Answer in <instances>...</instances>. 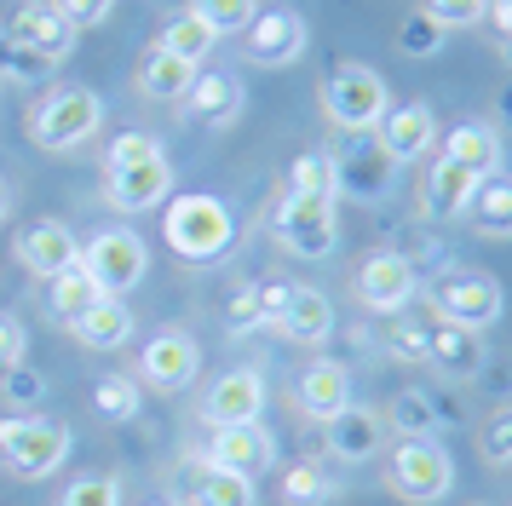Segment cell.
<instances>
[{
	"label": "cell",
	"instance_id": "4dcf8cb0",
	"mask_svg": "<svg viewBox=\"0 0 512 506\" xmlns=\"http://www.w3.org/2000/svg\"><path fill=\"white\" fill-rule=\"evenodd\" d=\"M334 495H340V478L317 460L288 466V478H282V506H328Z\"/></svg>",
	"mask_w": 512,
	"mask_h": 506
},
{
	"label": "cell",
	"instance_id": "44dd1931",
	"mask_svg": "<svg viewBox=\"0 0 512 506\" xmlns=\"http://www.w3.org/2000/svg\"><path fill=\"white\" fill-rule=\"evenodd\" d=\"M271 334L288 340V345H323L328 334H334V305H328L317 288H294L288 305L271 317Z\"/></svg>",
	"mask_w": 512,
	"mask_h": 506
},
{
	"label": "cell",
	"instance_id": "4316f807",
	"mask_svg": "<svg viewBox=\"0 0 512 506\" xmlns=\"http://www.w3.org/2000/svg\"><path fill=\"white\" fill-rule=\"evenodd\" d=\"M185 495H190V506H259L254 478L225 472V466H208V460H190Z\"/></svg>",
	"mask_w": 512,
	"mask_h": 506
},
{
	"label": "cell",
	"instance_id": "f1b7e54d",
	"mask_svg": "<svg viewBox=\"0 0 512 506\" xmlns=\"http://www.w3.org/2000/svg\"><path fill=\"white\" fill-rule=\"evenodd\" d=\"M190 81H196V64L173 58V52H162V46H144L139 75H133V87H139L144 98H156V104H179V98L190 92Z\"/></svg>",
	"mask_w": 512,
	"mask_h": 506
},
{
	"label": "cell",
	"instance_id": "ac0fdd59",
	"mask_svg": "<svg viewBox=\"0 0 512 506\" xmlns=\"http://www.w3.org/2000/svg\"><path fill=\"white\" fill-rule=\"evenodd\" d=\"M374 144H380L397 167L420 161L432 144H438V115H432V104H392L386 121H380V138H374Z\"/></svg>",
	"mask_w": 512,
	"mask_h": 506
},
{
	"label": "cell",
	"instance_id": "9c48e42d",
	"mask_svg": "<svg viewBox=\"0 0 512 506\" xmlns=\"http://www.w3.org/2000/svg\"><path fill=\"white\" fill-rule=\"evenodd\" d=\"M305 41H311V29L294 6H259L242 29V58L259 69H288L305 58Z\"/></svg>",
	"mask_w": 512,
	"mask_h": 506
},
{
	"label": "cell",
	"instance_id": "603a6c76",
	"mask_svg": "<svg viewBox=\"0 0 512 506\" xmlns=\"http://www.w3.org/2000/svg\"><path fill=\"white\" fill-rule=\"evenodd\" d=\"M6 41H18V46H29V52H47L52 64H64L75 52V29L64 18H58V6H24L18 18L0 29Z\"/></svg>",
	"mask_w": 512,
	"mask_h": 506
},
{
	"label": "cell",
	"instance_id": "f6af8a7d",
	"mask_svg": "<svg viewBox=\"0 0 512 506\" xmlns=\"http://www.w3.org/2000/svg\"><path fill=\"white\" fill-rule=\"evenodd\" d=\"M110 6H116V0H58V18L81 35V29H93V23L110 18Z\"/></svg>",
	"mask_w": 512,
	"mask_h": 506
},
{
	"label": "cell",
	"instance_id": "3957f363",
	"mask_svg": "<svg viewBox=\"0 0 512 506\" xmlns=\"http://www.w3.org/2000/svg\"><path fill=\"white\" fill-rule=\"evenodd\" d=\"M386 489L409 506H432L455 489V455L438 437H397L386 449Z\"/></svg>",
	"mask_w": 512,
	"mask_h": 506
},
{
	"label": "cell",
	"instance_id": "ee69618b",
	"mask_svg": "<svg viewBox=\"0 0 512 506\" xmlns=\"http://www.w3.org/2000/svg\"><path fill=\"white\" fill-rule=\"evenodd\" d=\"M150 156H162V144L150 133H121L110 144V167H133V161H150Z\"/></svg>",
	"mask_w": 512,
	"mask_h": 506
},
{
	"label": "cell",
	"instance_id": "7402d4cb",
	"mask_svg": "<svg viewBox=\"0 0 512 506\" xmlns=\"http://www.w3.org/2000/svg\"><path fill=\"white\" fill-rule=\"evenodd\" d=\"M328 449H334V460H374L386 449V420H380V409L346 403V409L328 420Z\"/></svg>",
	"mask_w": 512,
	"mask_h": 506
},
{
	"label": "cell",
	"instance_id": "8fae6325",
	"mask_svg": "<svg viewBox=\"0 0 512 506\" xmlns=\"http://www.w3.org/2000/svg\"><path fill=\"white\" fill-rule=\"evenodd\" d=\"M196 368H202V345L190 340L185 328H162V334L139 351L133 380L150 386V391H162V397H173V391H185L190 380H196Z\"/></svg>",
	"mask_w": 512,
	"mask_h": 506
},
{
	"label": "cell",
	"instance_id": "484cf974",
	"mask_svg": "<svg viewBox=\"0 0 512 506\" xmlns=\"http://www.w3.org/2000/svg\"><path fill=\"white\" fill-rule=\"evenodd\" d=\"M133 328H139V322L127 311V299H110V294L93 299V305L70 322V334L87 345V351H121V345L133 340Z\"/></svg>",
	"mask_w": 512,
	"mask_h": 506
},
{
	"label": "cell",
	"instance_id": "5b68a950",
	"mask_svg": "<svg viewBox=\"0 0 512 506\" xmlns=\"http://www.w3.org/2000/svg\"><path fill=\"white\" fill-rule=\"evenodd\" d=\"M277 242L294 259H305V265L334 259V248H340V196H300V190H288L277 202Z\"/></svg>",
	"mask_w": 512,
	"mask_h": 506
},
{
	"label": "cell",
	"instance_id": "e575fe53",
	"mask_svg": "<svg viewBox=\"0 0 512 506\" xmlns=\"http://www.w3.org/2000/svg\"><path fill=\"white\" fill-rule=\"evenodd\" d=\"M52 69L58 64H52L47 52H29V46H18V41L0 35V81H12V87H35V81H47Z\"/></svg>",
	"mask_w": 512,
	"mask_h": 506
},
{
	"label": "cell",
	"instance_id": "816d5d0a",
	"mask_svg": "<svg viewBox=\"0 0 512 506\" xmlns=\"http://www.w3.org/2000/svg\"><path fill=\"white\" fill-rule=\"evenodd\" d=\"M501 58H507V64H512V35H507V41H501Z\"/></svg>",
	"mask_w": 512,
	"mask_h": 506
},
{
	"label": "cell",
	"instance_id": "8992f818",
	"mask_svg": "<svg viewBox=\"0 0 512 506\" xmlns=\"http://www.w3.org/2000/svg\"><path fill=\"white\" fill-rule=\"evenodd\" d=\"M75 265L87 271V282H93L98 294L127 299L144 282V271H150V248H144L139 230L110 225V230H98L93 242L81 248V259H75Z\"/></svg>",
	"mask_w": 512,
	"mask_h": 506
},
{
	"label": "cell",
	"instance_id": "ba28073f",
	"mask_svg": "<svg viewBox=\"0 0 512 506\" xmlns=\"http://www.w3.org/2000/svg\"><path fill=\"white\" fill-rule=\"evenodd\" d=\"M426 299H432L438 322H455V328H472V334L495 328L501 311H507V294H501V282L489 271H443L426 288Z\"/></svg>",
	"mask_w": 512,
	"mask_h": 506
},
{
	"label": "cell",
	"instance_id": "f35d334b",
	"mask_svg": "<svg viewBox=\"0 0 512 506\" xmlns=\"http://www.w3.org/2000/svg\"><path fill=\"white\" fill-rule=\"evenodd\" d=\"M58 506H121V478H110V472H87V478L64 483Z\"/></svg>",
	"mask_w": 512,
	"mask_h": 506
},
{
	"label": "cell",
	"instance_id": "5bb4252c",
	"mask_svg": "<svg viewBox=\"0 0 512 506\" xmlns=\"http://www.w3.org/2000/svg\"><path fill=\"white\" fill-rule=\"evenodd\" d=\"M12 253H18V265H24L29 276L52 282V276L75 271L81 242H75V230L64 225V219H35V225H24L18 236H12Z\"/></svg>",
	"mask_w": 512,
	"mask_h": 506
},
{
	"label": "cell",
	"instance_id": "f546056e",
	"mask_svg": "<svg viewBox=\"0 0 512 506\" xmlns=\"http://www.w3.org/2000/svg\"><path fill=\"white\" fill-rule=\"evenodd\" d=\"M443 414H449V409H443L432 391L403 386L392 403H386V414H380V420H386V432H397V437H438V426H449Z\"/></svg>",
	"mask_w": 512,
	"mask_h": 506
},
{
	"label": "cell",
	"instance_id": "c3c4849f",
	"mask_svg": "<svg viewBox=\"0 0 512 506\" xmlns=\"http://www.w3.org/2000/svg\"><path fill=\"white\" fill-rule=\"evenodd\" d=\"M484 18L495 23V35L507 41V35H512V0H489V12H484Z\"/></svg>",
	"mask_w": 512,
	"mask_h": 506
},
{
	"label": "cell",
	"instance_id": "52a82bcc",
	"mask_svg": "<svg viewBox=\"0 0 512 506\" xmlns=\"http://www.w3.org/2000/svg\"><path fill=\"white\" fill-rule=\"evenodd\" d=\"M104 127V98L93 87H58L29 110V138L41 150H75Z\"/></svg>",
	"mask_w": 512,
	"mask_h": 506
},
{
	"label": "cell",
	"instance_id": "681fc988",
	"mask_svg": "<svg viewBox=\"0 0 512 506\" xmlns=\"http://www.w3.org/2000/svg\"><path fill=\"white\" fill-rule=\"evenodd\" d=\"M489 127H495V133L507 127V133H512V81H507L501 92H495V121H489Z\"/></svg>",
	"mask_w": 512,
	"mask_h": 506
},
{
	"label": "cell",
	"instance_id": "d6a6232c",
	"mask_svg": "<svg viewBox=\"0 0 512 506\" xmlns=\"http://www.w3.org/2000/svg\"><path fill=\"white\" fill-rule=\"evenodd\" d=\"M139 403H144V386L133 374H110V380H98L93 391V409L110 420V426H127V420H139Z\"/></svg>",
	"mask_w": 512,
	"mask_h": 506
},
{
	"label": "cell",
	"instance_id": "7a4b0ae2",
	"mask_svg": "<svg viewBox=\"0 0 512 506\" xmlns=\"http://www.w3.org/2000/svg\"><path fill=\"white\" fill-rule=\"evenodd\" d=\"M75 449V432L52 414H6L0 420V466L24 483L52 478Z\"/></svg>",
	"mask_w": 512,
	"mask_h": 506
},
{
	"label": "cell",
	"instance_id": "d6986e66",
	"mask_svg": "<svg viewBox=\"0 0 512 506\" xmlns=\"http://www.w3.org/2000/svg\"><path fill=\"white\" fill-rule=\"evenodd\" d=\"M242 81H236L231 69H196V81H190V92L179 98L202 127H231L236 115H242Z\"/></svg>",
	"mask_w": 512,
	"mask_h": 506
},
{
	"label": "cell",
	"instance_id": "30bf717a",
	"mask_svg": "<svg viewBox=\"0 0 512 506\" xmlns=\"http://www.w3.org/2000/svg\"><path fill=\"white\" fill-rule=\"evenodd\" d=\"M351 294L363 311H380V317H397L409 311V299L420 294V271L403 259V253H369L357 276H351Z\"/></svg>",
	"mask_w": 512,
	"mask_h": 506
},
{
	"label": "cell",
	"instance_id": "f5cc1de1",
	"mask_svg": "<svg viewBox=\"0 0 512 506\" xmlns=\"http://www.w3.org/2000/svg\"><path fill=\"white\" fill-rule=\"evenodd\" d=\"M156 506H167V501H156Z\"/></svg>",
	"mask_w": 512,
	"mask_h": 506
},
{
	"label": "cell",
	"instance_id": "836d02e7",
	"mask_svg": "<svg viewBox=\"0 0 512 506\" xmlns=\"http://www.w3.org/2000/svg\"><path fill=\"white\" fill-rule=\"evenodd\" d=\"M93 299H104V294L87 282V271H81V265H75V271H64V276H52V288H47V305H52V317H58V322H75L87 305H93Z\"/></svg>",
	"mask_w": 512,
	"mask_h": 506
},
{
	"label": "cell",
	"instance_id": "f907efd6",
	"mask_svg": "<svg viewBox=\"0 0 512 506\" xmlns=\"http://www.w3.org/2000/svg\"><path fill=\"white\" fill-rule=\"evenodd\" d=\"M12 196H18V190H12V179H6V173H0V219L12 213Z\"/></svg>",
	"mask_w": 512,
	"mask_h": 506
},
{
	"label": "cell",
	"instance_id": "9a60e30c",
	"mask_svg": "<svg viewBox=\"0 0 512 506\" xmlns=\"http://www.w3.org/2000/svg\"><path fill=\"white\" fill-rule=\"evenodd\" d=\"M208 466H225V472H242V478H259V472H271L277 466V432L271 426H213L208 437Z\"/></svg>",
	"mask_w": 512,
	"mask_h": 506
},
{
	"label": "cell",
	"instance_id": "7bdbcfd3",
	"mask_svg": "<svg viewBox=\"0 0 512 506\" xmlns=\"http://www.w3.org/2000/svg\"><path fill=\"white\" fill-rule=\"evenodd\" d=\"M0 391H6V403H12V409H29V403H41V397H47V374H35V368H6V374H0Z\"/></svg>",
	"mask_w": 512,
	"mask_h": 506
},
{
	"label": "cell",
	"instance_id": "d590c367",
	"mask_svg": "<svg viewBox=\"0 0 512 506\" xmlns=\"http://www.w3.org/2000/svg\"><path fill=\"white\" fill-rule=\"evenodd\" d=\"M380 351L397 357V363H426V322H415V317L397 311V317L380 328Z\"/></svg>",
	"mask_w": 512,
	"mask_h": 506
},
{
	"label": "cell",
	"instance_id": "ffe728a7",
	"mask_svg": "<svg viewBox=\"0 0 512 506\" xmlns=\"http://www.w3.org/2000/svg\"><path fill=\"white\" fill-rule=\"evenodd\" d=\"M438 156L461 161L466 173H478V179H495V173L507 167V144H501V133H495L489 121H455Z\"/></svg>",
	"mask_w": 512,
	"mask_h": 506
},
{
	"label": "cell",
	"instance_id": "b9f144b4",
	"mask_svg": "<svg viewBox=\"0 0 512 506\" xmlns=\"http://www.w3.org/2000/svg\"><path fill=\"white\" fill-rule=\"evenodd\" d=\"M420 12L432 23H443V29H472V23H484L489 0H426Z\"/></svg>",
	"mask_w": 512,
	"mask_h": 506
},
{
	"label": "cell",
	"instance_id": "ab89813d",
	"mask_svg": "<svg viewBox=\"0 0 512 506\" xmlns=\"http://www.w3.org/2000/svg\"><path fill=\"white\" fill-rule=\"evenodd\" d=\"M478 455H484L489 466H512V403H501V409L478 426Z\"/></svg>",
	"mask_w": 512,
	"mask_h": 506
},
{
	"label": "cell",
	"instance_id": "277c9868",
	"mask_svg": "<svg viewBox=\"0 0 512 506\" xmlns=\"http://www.w3.org/2000/svg\"><path fill=\"white\" fill-rule=\"evenodd\" d=\"M317 98H323V115L334 127H346V133H374V127L386 121V110H392V87H386V75L369 69V64L328 69Z\"/></svg>",
	"mask_w": 512,
	"mask_h": 506
},
{
	"label": "cell",
	"instance_id": "e0dca14e",
	"mask_svg": "<svg viewBox=\"0 0 512 506\" xmlns=\"http://www.w3.org/2000/svg\"><path fill=\"white\" fill-rule=\"evenodd\" d=\"M346 403H351V374H346V363L317 357V363L300 368V380H294V409H300L305 420L328 426V420L346 409Z\"/></svg>",
	"mask_w": 512,
	"mask_h": 506
},
{
	"label": "cell",
	"instance_id": "4fadbf2b",
	"mask_svg": "<svg viewBox=\"0 0 512 506\" xmlns=\"http://www.w3.org/2000/svg\"><path fill=\"white\" fill-rule=\"evenodd\" d=\"M334 161V196H357V202H386L397 184V161L380 150V144H369V138H357V144H346Z\"/></svg>",
	"mask_w": 512,
	"mask_h": 506
},
{
	"label": "cell",
	"instance_id": "2e32d148",
	"mask_svg": "<svg viewBox=\"0 0 512 506\" xmlns=\"http://www.w3.org/2000/svg\"><path fill=\"white\" fill-rule=\"evenodd\" d=\"M173 196V167L167 156H150V161H133V167H110L104 173V202L116 213H150Z\"/></svg>",
	"mask_w": 512,
	"mask_h": 506
},
{
	"label": "cell",
	"instance_id": "db71d44e",
	"mask_svg": "<svg viewBox=\"0 0 512 506\" xmlns=\"http://www.w3.org/2000/svg\"><path fill=\"white\" fill-rule=\"evenodd\" d=\"M507 179H512V173H507Z\"/></svg>",
	"mask_w": 512,
	"mask_h": 506
},
{
	"label": "cell",
	"instance_id": "1f68e13d",
	"mask_svg": "<svg viewBox=\"0 0 512 506\" xmlns=\"http://www.w3.org/2000/svg\"><path fill=\"white\" fill-rule=\"evenodd\" d=\"M156 46H162V52H173V58H185V64L202 69V64H208V52L219 46V35H213L208 23L196 18V12H179V18H173V23L162 29V41H156Z\"/></svg>",
	"mask_w": 512,
	"mask_h": 506
},
{
	"label": "cell",
	"instance_id": "bcb514c9",
	"mask_svg": "<svg viewBox=\"0 0 512 506\" xmlns=\"http://www.w3.org/2000/svg\"><path fill=\"white\" fill-rule=\"evenodd\" d=\"M24 351H29V334H24V322H18V317H0V374H6V368H18V363H24Z\"/></svg>",
	"mask_w": 512,
	"mask_h": 506
},
{
	"label": "cell",
	"instance_id": "83f0119b",
	"mask_svg": "<svg viewBox=\"0 0 512 506\" xmlns=\"http://www.w3.org/2000/svg\"><path fill=\"white\" fill-rule=\"evenodd\" d=\"M461 219L472 225V236H484V242H507L512 236V179L507 173H495V179L478 184Z\"/></svg>",
	"mask_w": 512,
	"mask_h": 506
},
{
	"label": "cell",
	"instance_id": "d4e9b609",
	"mask_svg": "<svg viewBox=\"0 0 512 506\" xmlns=\"http://www.w3.org/2000/svg\"><path fill=\"white\" fill-rule=\"evenodd\" d=\"M478 184H484V179H478V173H466L461 161L438 156V161H432V173H426V190H420V213H426V219H461Z\"/></svg>",
	"mask_w": 512,
	"mask_h": 506
},
{
	"label": "cell",
	"instance_id": "7dc6e473",
	"mask_svg": "<svg viewBox=\"0 0 512 506\" xmlns=\"http://www.w3.org/2000/svg\"><path fill=\"white\" fill-rule=\"evenodd\" d=\"M225 317H231V328H259V288H236L225 299Z\"/></svg>",
	"mask_w": 512,
	"mask_h": 506
},
{
	"label": "cell",
	"instance_id": "cb8c5ba5",
	"mask_svg": "<svg viewBox=\"0 0 512 506\" xmlns=\"http://www.w3.org/2000/svg\"><path fill=\"white\" fill-rule=\"evenodd\" d=\"M426 363L449 374V380H478V368H484V340L472 334V328H455V322H438V328H426Z\"/></svg>",
	"mask_w": 512,
	"mask_h": 506
},
{
	"label": "cell",
	"instance_id": "6da1fadb",
	"mask_svg": "<svg viewBox=\"0 0 512 506\" xmlns=\"http://www.w3.org/2000/svg\"><path fill=\"white\" fill-rule=\"evenodd\" d=\"M162 213V236L167 248L190 259V265H213L236 248V219L219 196H202V190H185V196H167Z\"/></svg>",
	"mask_w": 512,
	"mask_h": 506
},
{
	"label": "cell",
	"instance_id": "7c38bea8",
	"mask_svg": "<svg viewBox=\"0 0 512 506\" xmlns=\"http://www.w3.org/2000/svg\"><path fill=\"white\" fill-rule=\"evenodd\" d=\"M265 374L259 368H225L208 391H202V426H248L265 414Z\"/></svg>",
	"mask_w": 512,
	"mask_h": 506
},
{
	"label": "cell",
	"instance_id": "74e56055",
	"mask_svg": "<svg viewBox=\"0 0 512 506\" xmlns=\"http://www.w3.org/2000/svg\"><path fill=\"white\" fill-rule=\"evenodd\" d=\"M443 41H449V29H443V23H432L426 12H409V18H403V29H397V52H409V58H438Z\"/></svg>",
	"mask_w": 512,
	"mask_h": 506
},
{
	"label": "cell",
	"instance_id": "8d00e7d4",
	"mask_svg": "<svg viewBox=\"0 0 512 506\" xmlns=\"http://www.w3.org/2000/svg\"><path fill=\"white\" fill-rule=\"evenodd\" d=\"M190 12L208 23L213 35H242L248 18L259 12V0H190Z\"/></svg>",
	"mask_w": 512,
	"mask_h": 506
},
{
	"label": "cell",
	"instance_id": "60d3db41",
	"mask_svg": "<svg viewBox=\"0 0 512 506\" xmlns=\"http://www.w3.org/2000/svg\"><path fill=\"white\" fill-rule=\"evenodd\" d=\"M288 190H300V196H334V161L323 150H311L288 167Z\"/></svg>",
	"mask_w": 512,
	"mask_h": 506
}]
</instances>
